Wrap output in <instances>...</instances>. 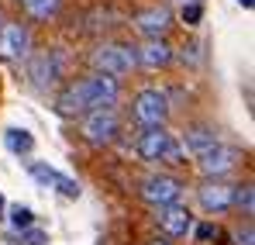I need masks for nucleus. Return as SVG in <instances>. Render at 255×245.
<instances>
[{
	"label": "nucleus",
	"mask_w": 255,
	"mask_h": 245,
	"mask_svg": "<svg viewBox=\"0 0 255 245\" xmlns=\"http://www.w3.org/2000/svg\"><path fill=\"white\" fill-rule=\"evenodd\" d=\"M134 149H138V156L145 163H172V159L183 156L179 145H176V138H172L166 128H145L138 135V145Z\"/></svg>",
	"instance_id": "4"
},
{
	"label": "nucleus",
	"mask_w": 255,
	"mask_h": 245,
	"mask_svg": "<svg viewBox=\"0 0 255 245\" xmlns=\"http://www.w3.org/2000/svg\"><path fill=\"white\" fill-rule=\"evenodd\" d=\"M134 62L145 69H166L172 62V48L162 38H148L141 48H134Z\"/></svg>",
	"instance_id": "13"
},
{
	"label": "nucleus",
	"mask_w": 255,
	"mask_h": 245,
	"mask_svg": "<svg viewBox=\"0 0 255 245\" xmlns=\"http://www.w3.org/2000/svg\"><path fill=\"white\" fill-rule=\"evenodd\" d=\"M221 138L214 135L211 128H190V131H183V142H179V152H190L193 159L200 156V152H207L211 145H217Z\"/></svg>",
	"instance_id": "14"
},
{
	"label": "nucleus",
	"mask_w": 255,
	"mask_h": 245,
	"mask_svg": "<svg viewBox=\"0 0 255 245\" xmlns=\"http://www.w3.org/2000/svg\"><path fill=\"white\" fill-rule=\"evenodd\" d=\"M59 3H62V0H24V10H28L31 17L45 21V17H52V14L59 10Z\"/></svg>",
	"instance_id": "18"
},
{
	"label": "nucleus",
	"mask_w": 255,
	"mask_h": 245,
	"mask_svg": "<svg viewBox=\"0 0 255 245\" xmlns=\"http://www.w3.org/2000/svg\"><path fill=\"white\" fill-rule=\"evenodd\" d=\"M235 204H238V207H245V214H252V207H255L252 183H245V187H235Z\"/></svg>",
	"instance_id": "19"
},
{
	"label": "nucleus",
	"mask_w": 255,
	"mask_h": 245,
	"mask_svg": "<svg viewBox=\"0 0 255 245\" xmlns=\"http://www.w3.org/2000/svg\"><path fill=\"white\" fill-rule=\"evenodd\" d=\"M211 235H214V228H211V225H204V228H197V239H211Z\"/></svg>",
	"instance_id": "23"
},
{
	"label": "nucleus",
	"mask_w": 255,
	"mask_h": 245,
	"mask_svg": "<svg viewBox=\"0 0 255 245\" xmlns=\"http://www.w3.org/2000/svg\"><path fill=\"white\" fill-rule=\"evenodd\" d=\"M3 145H7L14 156H28V152L35 149V138H31V131H24V128H7V131H3Z\"/></svg>",
	"instance_id": "15"
},
{
	"label": "nucleus",
	"mask_w": 255,
	"mask_h": 245,
	"mask_svg": "<svg viewBox=\"0 0 255 245\" xmlns=\"http://www.w3.org/2000/svg\"><path fill=\"white\" fill-rule=\"evenodd\" d=\"M169 93L159 90V86H145L134 104H131V118L141 124V128H166L169 121Z\"/></svg>",
	"instance_id": "2"
},
{
	"label": "nucleus",
	"mask_w": 255,
	"mask_h": 245,
	"mask_svg": "<svg viewBox=\"0 0 255 245\" xmlns=\"http://www.w3.org/2000/svg\"><path fill=\"white\" fill-rule=\"evenodd\" d=\"M200 14H204V10H200V3H183V21H186V24H197V21H200Z\"/></svg>",
	"instance_id": "20"
},
{
	"label": "nucleus",
	"mask_w": 255,
	"mask_h": 245,
	"mask_svg": "<svg viewBox=\"0 0 255 245\" xmlns=\"http://www.w3.org/2000/svg\"><path fill=\"white\" fill-rule=\"evenodd\" d=\"M197 201H200L204 211L221 214V211L235 207V187H231V183H224V180H207V183H200V187H197Z\"/></svg>",
	"instance_id": "9"
},
{
	"label": "nucleus",
	"mask_w": 255,
	"mask_h": 245,
	"mask_svg": "<svg viewBox=\"0 0 255 245\" xmlns=\"http://www.w3.org/2000/svg\"><path fill=\"white\" fill-rule=\"evenodd\" d=\"M131 24H134L138 35H145V41L162 38V35L169 31V10H166V7H145V10H138V14L131 17Z\"/></svg>",
	"instance_id": "10"
},
{
	"label": "nucleus",
	"mask_w": 255,
	"mask_h": 245,
	"mask_svg": "<svg viewBox=\"0 0 255 245\" xmlns=\"http://www.w3.org/2000/svg\"><path fill=\"white\" fill-rule=\"evenodd\" d=\"M235 245H255L252 225H245V228H238V232H235Z\"/></svg>",
	"instance_id": "22"
},
{
	"label": "nucleus",
	"mask_w": 255,
	"mask_h": 245,
	"mask_svg": "<svg viewBox=\"0 0 255 245\" xmlns=\"http://www.w3.org/2000/svg\"><path fill=\"white\" fill-rule=\"evenodd\" d=\"M80 128H83V138L90 145H111L118 138V131H121V121H118L114 107H97V111L83 114Z\"/></svg>",
	"instance_id": "5"
},
{
	"label": "nucleus",
	"mask_w": 255,
	"mask_h": 245,
	"mask_svg": "<svg viewBox=\"0 0 255 245\" xmlns=\"http://www.w3.org/2000/svg\"><path fill=\"white\" fill-rule=\"evenodd\" d=\"M118 93H121V83L114 80V76L93 73V76H83V80L69 83L55 97V111L62 118H83V114L97 111V107H114Z\"/></svg>",
	"instance_id": "1"
},
{
	"label": "nucleus",
	"mask_w": 255,
	"mask_h": 245,
	"mask_svg": "<svg viewBox=\"0 0 255 245\" xmlns=\"http://www.w3.org/2000/svg\"><path fill=\"white\" fill-rule=\"evenodd\" d=\"M3 211H7V204H3V194H0V221H3Z\"/></svg>",
	"instance_id": "24"
},
{
	"label": "nucleus",
	"mask_w": 255,
	"mask_h": 245,
	"mask_svg": "<svg viewBox=\"0 0 255 245\" xmlns=\"http://www.w3.org/2000/svg\"><path fill=\"white\" fill-rule=\"evenodd\" d=\"M7 221H10L17 232H24V228H31V225H35V211H31V207H24V204H14L10 211H7Z\"/></svg>",
	"instance_id": "16"
},
{
	"label": "nucleus",
	"mask_w": 255,
	"mask_h": 245,
	"mask_svg": "<svg viewBox=\"0 0 255 245\" xmlns=\"http://www.w3.org/2000/svg\"><path fill=\"white\" fill-rule=\"evenodd\" d=\"M152 245H169V242H152Z\"/></svg>",
	"instance_id": "27"
},
{
	"label": "nucleus",
	"mask_w": 255,
	"mask_h": 245,
	"mask_svg": "<svg viewBox=\"0 0 255 245\" xmlns=\"http://www.w3.org/2000/svg\"><path fill=\"white\" fill-rule=\"evenodd\" d=\"M238 3H242V7H252V0H238Z\"/></svg>",
	"instance_id": "25"
},
{
	"label": "nucleus",
	"mask_w": 255,
	"mask_h": 245,
	"mask_svg": "<svg viewBox=\"0 0 255 245\" xmlns=\"http://www.w3.org/2000/svg\"><path fill=\"white\" fill-rule=\"evenodd\" d=\"M31 52V31L24 24H3L0 31V55L3 59H28Z\"/></svg>",
	"instance_id": "11"
},
{
	"label": "nucleus",
	"mask_w": 255,
	"mask_h": 245,
	"mask_svg": "<svg viewBox=\"0 0 255 245\" xmlns=\"http://www.w3.org/2000/svg\"><path fill=\"white\" fill-rule=\"evenodd\" d=\"M28 173H31L42 187H55V183L62 180V173H59V169H52V166H45V163H28Z\"/></svg>",
	"instance_id": "17"
},
{
	"label": "nucleus",
	"mask_w": 255,
	"mask_h": 245,
	"mask_svg": "<svg viewBox=\"0 0 255 245\" xmlns=\"http://www.w3.org/2000/svg\"><path fill=\"white\" fill-rule=\"evenodd\" d=\"M183 183L176 180V176H166V173H155V176H148L145 183H141V201L145 204H152V207H172V204H179L183 201Z\"/></svg>",
	"instance_id": "6"
},
{
	"label": "nucleus",
	"mask_w": 255,
	"mask_h": 245,
	"mask_svg": "<svg viewBox=\"0 0 255 245\" xmlns=\"http://www.w3.org/2000/svg\"><path fill=\"white\" fill-rule=\"evenodd\" d=\"M179 3H204V0H179Z\"/></svg>",
	"instance_id": "26"
},
{
	"label": "nucleus",
	"mask_w": 255,
	"mask_h": 245,
	"mask_svg": "<svg viewBox=\"0 0 255 245\" xmlns=\"http://www.w3.org/2000/svg\"><path fill=\"white\" fill-rule=\"evenodd\" d=\"M238 163H242V152H238L235 145H224V142H217V145H211L207 152L197 156V169H200L207 180H221V176H228Z\"/></svg>",
	"instance_id": "8"
},
{
	"label": "nucleus",
	"mask_w": 255,
	"mask_h": 245,
	"mask_svg": "<svg viewBox=\"0 0 255 245\" xmlns=\"http://www.w3.org/2000/svg\"><path fill=\"white\" fill-rule=\"evenodd\" d=\"M159 228H162L169 239H183V235L193 232V214H190L183 204L162 207V211H159Z\"/></svg>",
	"instance_id": "12"
},
{
	"label": "nucleus",
	"mask_w": 255,
	"mask_h": 245,
	"mask_svg": "<svg viewBox=\"0 0 255 245\" xmlns=\"http://www.w3.org/2000/svg\"><path fill=\"white\" fill-rule=\"evenodd\" d=\"M90 62H93V69L97 73H104V76H128L138 62H134V48H128V45H118V41H107V45H97L93 48V55H90Z\"/></svg>",
	"instance_id": "3"
},
{
	"label": "nucleus",
	"mask_w": 255,
	"mask_h": 245,
	"mask_svg": "<svg viewBox=\"0 0 255 245\" xmlns=\"http://www.w3.org/2000/svg\"><path fill=\"white\" fill-rule=\"evenodd\" d=\"M62 69H66V59L59 48H45L38 55H31V62H28V76L38 90H52L62 80Z\"/></svg>",
	"instance_id": "7"
},
{
	"label": "nucleus",
	"mask_w": 255,
	"mask_h": 245,
	"mask_svg": "<svg viewBox=\"0 0 255 245\" xmlns=\"http://www.w3.org/2000/svg\"><path fill=\"white\" fill-rule=\"evenodd\" d=\"M24 242L28 245H48V235L38 232V228H24Z\"/></svg>",
	"instance_id": "21"
}]
</instances>
